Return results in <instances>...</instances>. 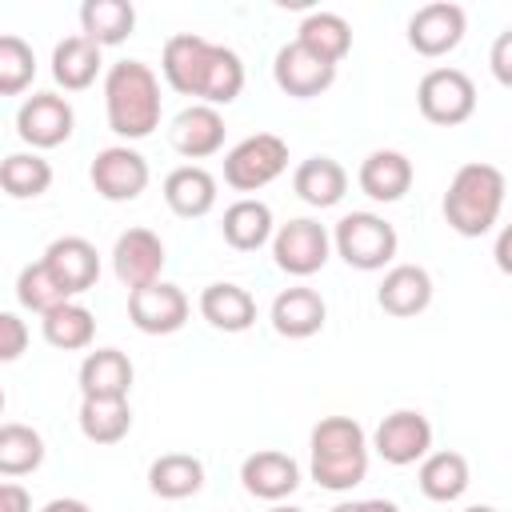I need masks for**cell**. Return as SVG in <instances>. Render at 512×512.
Segmentation results:
<instances>
[{"instance_id":"obj_37","label":"cell","mask_w":512,"mask_h":512,"mask_svg":"<svg viewBox=\"0 0 512 512\" xmlns=\"http://www.w3.org/2000/svg\"><path fill=\"white\" fill-rule=\"evenodd\" d=\"M16 300H20V308H28V312H40V316H48L52 308L68 304L72 296H68L64 288H60V280L52 276V268H48L44 260H36V264L20 268V276H16Z\"/></svg>"},{"instance_id":"obj_7","label":"cell","mask_w":512,"mask_h":512,"mask_svg":"<svg viewBox=\"0 0 512 512\" xmlns=\"http://www.w3.org/2000/svg\"><path fill=\"white\" fill-rule=\"evenodd\" d=\"M328 252H332L328 228L316 224V220H308V216H296V220L280 224L276 236H272V260H276V268L288 272V276H300V280L312 276V272H320L328 264Z\"/></svg>"},{"instance_id":"obj_26","label":"cell","mask_w":512,"mask_h":512,"mask_svg":"<svg viewBox=\"0 0 512 512\" xmlns=\"http://www.w3.org/2000/svg\"><path fill=\"white\" fill-rule=\"evenodd\" d=\"M292 188H296V196H300L304 204H312V208H332V204H340L344 192H348V172H344V164L332 160V156H308V160L292 172Z\"/></svg>"},{"instance_id":"obj_16","label":"cell","mask_w":512,"mask_h":512,"mask_svg":"<svg viewBox=\"0 0 512 512\" xmlns=\"http://www.w3.org/2000/svg\"><path fill=\"white\" fill-rule=\"evenodd\" d=\"M240 484H244L248 496L280 504L284 496H292V492L300 488V464H296L288 452L260 448V452H252V456L240 464Z\"/></svg>"},{"instance_id":"obj_31","label":"cell","mask_w":512,"mask_h":512,"mask_svg":"<svg viewBox=\"0 0 512 512\" xmlns=\"http://www.w3.org/2000/svg\"><path fill=\"white\" fill-rule=\"evenodd\" d=\"M296 40L312 56H320L328 64H340L348 56V48H352V28H348V20L340 12H308L300 20V28H296Z\"/></svg>"},{"instance_id":"obj_21","label":"cell","mask_w":512,"mask_h":512,"mask_svg":"<svg viewBox=\"0 0 512 512\" xmlns=\"http://www.w3.org/2000/svg\"><path fill=\"white\" fill-rule=\"evenodd\" d=\"M356 180H360V192L368 200L392 204L412 188V160L404 152H396V148H376V152H368L360 160Z\"/></svg>"},{"instance_id":"obj_8","label":"cell","mask_w":512,"mask_h":512,"mask_svg":"<svg viewBox=\"0 0 512 512\" xmlns=\"http://www.w3.org/2000/svg\"><path fill=\"white\" fill-rule=\"evenodd\" d=\"M372 448L380 452L384 464L408 468V464H416V460H424V456L432 452V424H428V416L416 412V408H396V412H388V416L376 424Z\"/></svg>"},{"instance_id":"obj_23","label":"cell","mask_w":512,"mask_h":512,"mask_svg":"<svg viewBox=\"0 0 512 512\" xmlns=\"http://www.w3.org/2000/svg\"><path fill=\"white\" fill-rule=\"evenodd\" d=\"M164 204L184 216V220H200L216 208V176L200 164H180L164 176Z\"/></svg>"},{"instance_id":"obj_40","label":"cell","mask_w":512,"mask_h":512,"mask_svg":"<svg viewBox=\"0 0 512 512\" xmlns=\"http://www.w3.org/2000/svg\"><path fill=\"white\" fill-rule=\"evenodd\" d=\"M488 68H492V76H496L504 88H512V28H504V32L492 40V48H488Z\"/></svg>"},{"instance_id":"obj_17","label":"cell","mask_w":512,"mask_h":512,"mask_svg":"<svg viewBox=\"0 0 512 512\" xmlns=\"http://www.w3.org/2000/svg\"><path fill=\"white\" fill-rule=\"evenodd\" d=\"M40 260L52 268V276L60 280V288L68 296H80V292L96 288V280H100V256L84 236H56Z\"/></svg>"},{"instance_id":"obj_32","label":"cell","mask_w":512,"mask_h":512,"mask_svg":"<svg viewBox=\"0 0 512 512\" xmlns=\"http://www.w3.org/2000/svg\"><path fill=\"white\" fill-rule=\"evenodd\" d=\"M40 328H44V340H48L52 348H60V352H80V348H88L92 336H96L92 312H88L84 304H76V300L52 308V312L40 320Z\"/></svg>"},{"instance_id":"obj_11","label":"cell","mask_w":512,"mask_h":512,"mask_svg":"<svg viewBox=\"0 0 512 512\" xmlns=\"http://www.w3.org/2000/svg\"><path fill=\"white\" fill-rule=\"evenodd\" d=\"M128 320L144 336H172L188 320V296L168 280L144 284V288L128 292Z\"/></svg>"},{"instance_id":"obj_6","label":"cell","mask_w":512,"mask_h":512,"mask_svg":"<svg viewBox=\"0 0 512 512\" xmlns=\"http://www.w3.org/2000/svg\"><path fill=\"white\" fill-rule=\"evenodd\" d=\"M284 168H288V144L276 132H256V136H244L236 148H228L224 184L236 192H256L272 184Z\"/></svg>"},{"instance_id":"obj_42","label":"cell","mask_w":512,"mask_h":512,"mask_svg":"<svg viewBox=\"0 0 512 512\" xmlns=\"http://www.w3.org/2000/svg\"><path fill=\"white\" fill-rule=\"evenodd\" d=\"M492 256H496V268H500L504 276H512V224H504V228H500Z\"/></svg>"},{"instance_id":"obj_18","label":"cell","mask_w":512,"mask_h":512,"mask_svg":"<svg viewBox=\"0 0 512 512\" xmlns=\"http://www.w3.org/2000/svg\"><path fill=\"white\" fill-rule=\"evenodd\" d=\"M168 140L188 160H204V156L220 152L224 148V116H220V108L188 104L184 112H176V120L168 128Z\"/></svg>"},{"instance_id":"obj_13","label":"cell","mask_w":512,"mask_h":512,"mask_svg":"<svg viewBox=\"0 0 512 512\" xmlns=\"http://www.w3.org/2000/svg\"><path fill=\"white\" fill-rule=\"evenodd\" d=\"M272 80H276V88H280L284 96L312 100V96H320V92L332 88L336 64L312 56L300 40H292V44H284V48L276 52V60H272Z\"/></svg>"},{"instance_id":"obj_46","label":"cell","mask_w":512,"mask_h":512,"mask_svg":"<svg viewBox=\"0 0 512 512\" xmlns=\"http://www.w3.org/2000/svg\"><path fill=\"white\" fill-rule=\"evenodd\" d=\"M464 512H496L492 504H472V508H464Z\"/></svg>"},{"instance_id":"obj_5","label":"cell","mask_w":512,"mask_h":512,"mask_svg":"<svg viewBox=\"0 0 512 512\" xmlns=\"http://www.w3.org/2000/svg\"><path fill=\"white\" fill-rule=\"evenodd\" d=\"M416 104L428 124L456 128L476 112V84L460 68H432L416 84Z\"/></svg>"},{"instance_id":"obj_35","label":"cell","mask_w":512,"mask_h":512,"mask_svg":"<svg viewBox=\"0 0 512 512\" xmlns=\"http://www.w3.org/2000/svg\"><path fill=\"white\" fill-rule=\"evenodd\" d=\"M132 428L128 400H80V432L92 444H116Z\"/></svg>"},{"instance_id":"obj_2","label":"cell","mask_w":512,"mask_h":512,"mask_svg":"<svg viewBox=\"0 0 512 512\" xmlns=\"http://www.w3.org/2000/svg\"><path fill=\"white\" fill-rule=\"evenodd\" d=\"M312 480L328 492H348L368 476V436L352 416H324L312 428Z\"/></svg>"},{"instance_id":"obj_3","label":"cell","mask_w":512,"mask_h":512,"mask_svg":"<svg viewBox=\"0 0 512 512\" xmlns=\"http://www.w3.org/2000/svg\"><path fill=\"white\" fill-rule=\"evenodd\" d=\"M504 192H508V184H504V172L496 164H484V160L460 164L448 192H444L448 228L460 236H484L500 220Z\"/></svg>"},{"instance_id":"obj_20","label":"cell","mask_w":512,"mask_h":512,"mask_svg":"<svg viewBox=\"0 0 512 512\" xmlns=\"http://www.w3.org/2000/svg\"><path fill=\"white\" fill-rule=\"evenodd\" d=\"M272 328L280 332V336H288V340H308V336H316L320 328H324V316H328V304H324V296L316 292V288H308V284H292V288H284L276 300H272Z\"/></svg>"},{"instance_id":"obj_39","label":"cell","mask_w":512,"mask_h":512,"mask_svg":"<svg viewBox=\"0 0 512 512\" xmlns=\"http://www.w3.org/2000/svg\"><path fill=\"white\" fill-rule=\"evenodd\" d=\"M28 344V328L16 312H0V360H16Z\"/></svg>"},{"instance_id":"obj_44","label":"cell","mask_w":512,"mask_h":512,"mask_svg":"<svg viewBox=\"0 0 512 512\" xmlns=\"http://www.w3.org/2000/svg\"><path fill=\"white\" fill-rule=\"evenodd\" d=\"M40 512H92L84 500H72V496H60V500H48Z\"/></svg>"},{"instance_id":"obj_38","label":"cell","mask_w":512,"mask_h":512,"mask_svg":"<svg viewBox=\"0 0 512 512\" xmlns=\"http://www.w3.org/2000/svg\"><path fill=\"white\" fill-rule=\"evenodd\" d=\"M36 56L20 36H0V96H16L32 84Z\"/></svg>"},{"instance_id":"obj_45","label":"cell","mask_w":512,"mask_h":512,"mask_svg":"<svg viewBox=\"0 0 512 512\" xmlns=\"http://www.w3.org/2000/svg\"><path fill=\"white\" fill-rule=\"evenodd\" d=\"M268 512H304V508H292V504H272Z\"/></svg>"},{"instance_id":"obj_15","label":"cell","mask_w":512,"mask_h":512,"mask_svg":"<svg viewBox=\"0 0 512 512\" xmlns=\"http://www.w3.org/2000/svg\"><path fill=\"white\" fill-rule=\"evenodd\" d=\"M208 56H212V44L196 32H176L164 40V52H160V72L168 80L172 92L180 96H200L204 92V72H208Z\"/></svg>"},{"instance_id":"obj_14","label":"cell","mask_w":512,"mask_h":512,"mask_svg":"<svg viewBox=\"0 0 512 512\" xmlns=\"http://www.w3.org/2000/svg\"><path fill=\"white\" fill-rule=\"evenodd\" d=\"M164 240L152 232V228H128L116 236V248H112V268H116V280L136 292L144 284H156L160 280V268H164Z\"/></svg>"},{"instance_id":"obj_4","label":"cell","mask_w":512,"mask_h":512,"mask_svg":"<svg viewBox=\"0 0 512 512\" xmlns=\"http://www.w3.org/2000/svg\"><path fill=\"white\" fill-rule=\"evenodd\" d=\"M396 228L376 212H348L332 228L336 256L356 272H380L396 256Z\"/></svg>"},{"instance_id":"obj_28","label":"cell","mask_w":512,"mask_h":512,"mask_svg":"<svg viewBox=\"0 0 512 512\" xmlns=\"http://www.w3.org/2000/svg\"><path fill=\"white\" fill-rule=\"evenodd\" d=\"M132 28H136V8L128 0H84L80 4V32L100 48L124 44Z\"/></svg>"},{"instance_id":"obj_19","label":"cell","mask_w":512,"mask_h":512,"mask_svg":"<svg viewBox=\"0 0 512 512\" xmlns=\"http://www.w3.org/2000/svg\"><path fill=\"white\" fill-rule=\"evenodd\" d=\"M376 304L388 312V316H420L428 304H432V276L428 268L420 264H392L376 288Z\"/></svg>"},{"instance_id":"obj_22","label":"cell","mask_w":512,"mask_h":512,"mask_svg":"<svg viewBox=\"0 0 512 512\" xmlns=\"http://www.w3.org/2000/svg\"><path fill=\"white\" fill-rule=\"evenodd\" d=\"M132 360L120 348H96L80 364V396L84 400H128Z\"/></svg>"},{"instance_id":"obj_24","label":"cell","mask_w":512,"mask_h":512,"mask_svg":"<svg viewBox=\"0 0 512 512\" xmlns=\"http://www.w3.org/2000/svg\"><path fill=\"white\" fill-rule=\"evenodd\" d=\"M220 232H224V244H232L236 252H256V248H264V244L276 236L272 208H268L264 200L240 196V200H232V204L224 208Z\"/></svg>"},{"instance_id":"obj_29","label":"cell","mask_w":512,"mask_h":512,"mask_svg":"<svg viewBox=\"0 0 512 512\" xmlns=\"http://www.w3.org/2000/svg\"><path fill=\"white\" fill-rule=\"evenodd\" d=\"M148 488L160 500H184L204 488V464L188 452H164L148 468Z\"/></svg>"},{"instance_id":"obj_41","label":"cell","mask_w":512,"mask_h":512,"mask_svg":"<svg viewBox=\"0 0 512 512\" xmlns=\"http://www.w3.org/2000/svg\"><path fill=\"white\" fill-rule=\"evenodd\" d=\"M0 512H32V496L16 480H8L0 484Z\"/></svg>"},{"instance_id":"obj_12","label":"cell","mask_w":512,"mask_h":512,"mask_svg":"<svg viewBox=\"0 0 512 512\" xmlns=\"http://www.w3.org/2000/svg\"><path fill=\"white\" fill-rule=\"evenodd\" d=\"M72 124H76V112L56 92H32L20 104V112H16V132L32 148H56V144H64L72 136Z\"/></svg>"},{"instance_id":"obj_33","label":"cell","mask_w":512,"mask_h":512,"mask_svg":"<svg viewBox=\"0 0 512 512\" xmlns=\"http://www.w3.org/2000/svg\"><path fill=\"white\" fill-rule=\"evenodd\" d=\"M52 184V164L36 152H12L4 156L0 164V188L12 196V200H36L44 196Z\"/></svg>"},{"instance_id":"obj_10","label":"cell","mask_w":512,"mask_h":512,"mask_svg":"<svg viewBox=\"0 0 512 512\" xmlns=\"http://www.w3.org/2000/svg\"><path fill=\"white\" fill-rule=\"evenodd\" d=\"M464 32H468V16H464V8L452 4V0L424 4V8H416V12L408 16V44H412L420 56H428V60L448 56V52L464 40Z\"/></svg>"},{"instance_id":"obj_30","label":"cell","mask_w":512,"mask_h":512,"mask_svg":"<svg viewBox=\"0 0 512 512\" xmlns=\"http://www.w3.org/2000/svg\"><path fill=\"white\" fill-rule=\"evenodd\" d=\"M468 460L460 456V452H452V448H444V452H428L424 460H420V492L428 496V500H436V504H452V500H460L464 496V488H468Z\"/></svg>"},{"instance_id":"obj_25","label":"cell","mask_w":512,"mask_h":512,"mask_svg":"<svg viewBox=\"0 0 512 512\" xmlns=\"http://www.w3.org/2000/svg\"><path fill=\"white\" fill-rule=\"evenodd\" d=\"M200 316L220 332H248L256 324V300L248 288L220 280L200 292Z\"/></svg>"},{"instance_id":"obj_36","label":"cell","mask_w":512,"mask_h":512,"mask_svg":"<svg viewBox=\"0 0 512 512\" xmlns=\"http://www.w3.org/2000/svg\"><path fill=\"white\" fill-rule=\"evenodd\" d=\"M40 464H44V436L28 424L8 420L0 428V472L4 476H24V472H36Z\"/></svg>"},{"instance_id":"obj_27","label":"cell","mask_w":512,"mask_h":512,"mask_svg":"<svg viewBox=\"0 0 512 512\" xmlns=\"http://www.w3.org/2000/svg\"><path fill=\"white\" fill-rule=\"evenodd\" d=\"M100 44H92L84 32H76V36H64L56 48H52V76H56V84L64 88V92H84L92 80H96V72H100Z\"/></svg>"},{"instance_id":"obj_43","label":"cell","mask_w":512,"mask_h":512,"mask_svg":"<svg viewBox=\"0 0 512 512\" xmlns=\"http://www.w3.org/2000/svg\"><path fill=\"white\" fill-rule=\"evenodd\" d=\"M332 512H400L392 500H344Z\"/></svg>"},{"instance_id":"obj_1","label":"cell","mask_w":512,"mask_h":512,"mask_svg":"<svg viewBox=\"0 0 512 512\" xmlns=\"http://www.w3.org/2000/svg\"><path fill=\"white\" fill-rule=\"evenodd\" d=\"M160 80L144 60H120L104 76V116L120 140H144L160 128Z\"/></svg>"},{"instance_id":"obj_9","label":"cell","mask_w":512,"mask_h":512,"mask_svg":"<svg viewBox=\"0 0 512 512\" xmlns=\"http://www.w3.org/2000/svg\"><path fill=\"white\" fill-rule=\"evenodd\" d=\"M148 160L128 148V144H112V148H100L92 168H88V180L96 188V196L112 200V204H124V200H136L144 188H148Z\"/></svg>"},{"instance_id":"obj_34","label":"cell","mask_w":512,"mask_h":512,"mask_svg":"<svg viewBox=\"0 0 512 512\" xmlns=\"http://www.w3.org/2000/svg\"><path fill=\"white\" fill-rule=\"evenodd\" d=\"M244 92V60L224 48V44H212V56H208V72H204V92H200V104H232L236 96Z\"/></svg>"}]
</instances>
